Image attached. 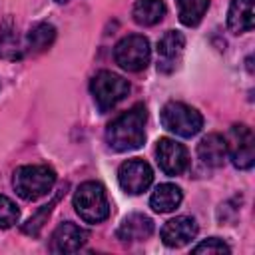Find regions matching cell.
<instances>
[{
  "mask_svg": "<svg viewBox=\"0 0 255 255\" xmlns=\"http://www.w3.org/2000/svg\"><path fill=\"white\" fill-rule=\"evenodd\" d=\"M145 122L147 110L143 104H135L114 122H110L106 129V141L114 151H131L143 145L145 139Z\"/></svg>",
  "mask_w": 255,
  "mask_h": 255,
  "instance_id": "6da1fadb",
  "label": "cell"
},
{
  "mask_svg": "<svg viewBox=\"0 0 255 255\" xmlns=\"http://www.w3.org/2000/svg\"><path fill=\"white\" fill-rule=\"evenodd\" d=\"M56 183V171L48 165H22L14 171L12 185L24 201H36L50 193Z\"/></svg>",
  "mask_w": 255,
  "mask_h": 255,
  "instance_id": "7a4b0ae2",
  "label": "cell"
},
{
  "mask_svg": "<svg viewBox=\"0 0 255 255\" xmlns=\"http://www.w3.org/2000/svg\"><path fill=\"white\" fill-rule=\"evenodd\" d=\"M74 207L86 223H102L110 215L108 195L102 183L84 181L74 193Z\"/></svg>",
  "mask_w": 255,
  "mask_h": 255,
  "instance_id": "3957f363",
  "label": "cell"
},
{
  "mask_svg": "<svg viewBox=\"0 0 255 255\" xmlns=\"http://www.w3.org/2000/svg\"><path fill=\"white\" fill-rule=\"evenodd\" d=\"M161 126L179 137H193L201 129L203 118L195 108L183 102H167L161 108Z\"/></svg>",
  "mask_w": 255,
  "mask_h": 255,
  "instance_id": "277c9868",
  "label": "cell"
},
{
  "mask_svg": "<svg viewBox=\"0 0 255 255\" xmlns=\"http://www.w3.org/2000/svg\"><path fill=\"white\" fill-rule=\"evenodd\" d=\"M90 92H92L100 112H110L129 94V82L114 72L102 70L94 76V80L90 84Z\"/></svg>",
  "mask_w": 255,
  "mask_h": 255,
  "instance_id": "5b68a950",
  "label": "cell"
},
{
  "mask_svg": "<svg viewBox=\"0 0 255 255\" xmlns=\"http://www.w3.org/2000/svg\"><path fill=\"white\" fill-rule=\"evenodd\" d=\"M149 42L141 34H129L122 38L114 48L116 64L126 72H141L149 64Z\"/></svg>",
  "mask_w": 255,
  "mask_h": 255,
  "instance_id": "8992f818",
  "label": "cell"
},
{
  "mask_svg": "<svg viewBox=\"0 0 255 255\" xmlns=\"http://www.w3.org/2000/svg\"><path fill=\"white\" fill-rule=\"evenodd\" d=\"M227 153L237 169H251L255 163V137L249 126L235 124L225 135Z\"/></svg>",
  "mask_w": 255,
  "mask_h": 255,
  "instance_id": "52a82bcc",
  "label": "cell"
},
{
  "mask_svg": "<svg viewBox=\"0 0 255 255\" xmlns=\"http://www.w3.org/2000/svg\"><path fill=\"white\" fill-rule=\"evenodd\" d=\"M118 181L122 185V189L129 195H139L143 193L151 181H153V171L149 167L147 161L139 159V157H133V159H128L120 165L118 169Z\"/></svg>",
  "mask_w": 255,
  "mask_h": 255,
  "instance_id": "ba28073f",
  "label": "cell"
},
{
  "mask_svg": "<svg viewBox=\"0 0 255 255\" xmlns=\"http://www.w3.org/2000/svg\"><path fill=\"white\" fill-rule=\"evenodd\" d=\"M155 157H157V165L165 175H179L185 171L189 157H187V149L185 145H181L179 141L171 139V137H161L155 145Z\"/></svg>",
  "mask_w": 255,
  "mask_h": 255,
  "instance_id": "9c48e42d",
  "label": "cell"
},
{
  "mask_svg": "<svg viewBox=\"0 0 255 255\" xmlns=\"http://www.w3.org/2000/svg\"><path fill=\"white\" fill-rule=\"evenodd\" d=\"M88 237H90V233L86 229H82L80 225H76L72 221H64L52 233L50 249L54 253H76L86 245Z\"/></svg>",
  "mask_w": 255,
  "mask_h": 255,
  "instance_id": "30bf717a",
  "label": "cell"
},
{
  "mask_svg": "<svg viewBox=\"0 0 255 255\" xmlns=\"http://www.w3.org/2000/svg\"><path fill=\"white\" fill-rule=\"evenodd\" d=\"M185 48V38L177 30H167L157 42V70L171 72L175 70Z\"/></svg>",
  "mask_w": 255,
  "mask_h": 255,
  "instance_id": "8fae6325",
  "label": "cell"
},
{
  "mask_svg": "<svg viewBox=\"0 0 255 255\" xmlns=\"http://www.w3.org/2000/svg\"><path fill=\"white\" fill-rule=\"evenodd\" d=\"M197 235V223L189 215H179L169 219L161 227V241L167 247H183Z\"/></svg>",
  "mask_w": 255,
  "mask_h": 255,
  "instance_id": "7c38bea8",
  "label": "cell"
},
{
  "mask_svg": "<svg viewBox=\"0 0 255 255\" xmlns=\"http://www.w3.org/2000/svg\"><path fill=\"white\" fill-rule=\"evenodd\" d=\"M253 4L255 0H231L227 10V26L233 34H245L253 30L255 26Z\"/></svg>",
  "mask_w": 255,
  "mask_h": 255,
  "instance_id": "4fadbf2b",
  "label": "cell"
},
{
  "mask_svg": "<svg viewBox=\"0 0 255 255\" xmlns=\"http://www.w3.org/2000/svg\"><path fill=\"white\" fill-rule=\"evenodd\" d=\"M153 233V221L151 217L143 213H131L128 215L120 227H118V239L122 241H143Z\"/></svg>",
  "mask_w": 255,
  "mask_h": 255,
  "instance_id": "5bb4252c",
  "label": "cell"
},
{
  "mask_svg": "<svg viewBox=\"0 0 255 255\" xmlns=\"http://www.w3.org/2000/svg\"><path fill=\"white\" fill-rule=\"evenodd\" d=\"M199 159L209 167H221L227 157V143L221 133H207L197 143Z\"/></svg>",
  "mask_w": 255,
  "mask_h": 255,
  "instance_id": "9a60e30c",
  "label": "cell"
},
{
  "mask_svg": "<svg viewBox=\"0 0 255 255\" xmlns=\"http://www.w3.org/2000/svg\"><path fill=\"white\" fill-rule=\"evenodd\" d=\"M181 199H183V193H181V189L177 185H173V183H161V185H157L153 189V193L149 197V205L157 213H169V211H173V209L179 207Z\"/></svg>",
  "mask_w": 255,
  "mask_h": 255,
  "instance_id": "2e32d148",
  "label": "cell"
},
{
  "mask_svg": "<svg viewBox=\"0 0 255 255\" xmlns=\"http://www.w3.org/2000/svg\"><path fill=\"white\" fill-rule=\"evenodd\" d=\"M131 16L139 26H153L165 16L163 0H137L133 4Z\"/></svg>",
  "mask_w": 255,
  "mask_h": 255,
  "instance_id": "e0dca14e",
  "label": "cell"
},
{
  "mask_svg": "<svg viewBox=\"0 0 255 255\" xmlns=\"http://www.w3.org/2000/svg\"><path fill=\"white\" fill-rule=\"evenodd\" d=\"M54 38H56V28L48 22H38L30 28V32L26 36V48L34 54L44 52L46 48L52 46Z\"/></svg>",
  "mask_w": 255,
  "mask_h": 255,
  "instance_id": "ac0fdd59",
  "label": "cell"
},
{
  "mask_svg": "<svg viewBox=\"0 0 255 255\" xmlns=\"http://www.w3.org/2000/svg\"><path fill=\"white\" fill-rule=\"evenodd\" d=\"M183 26H197L209 8V0H175Z\"/></svg>",
  "mask_w": 255,
  "mask_h": 255,
  "instance_id": "d6986e66",
  "label": "cell"
},
{
  "mask_svg": "<svg viewBox=\"0 0 255 255\" xmlns=\"http://www.w3.org/2000/svg\"><path fill=\"white\" fill-rule=\"evenodd\" d=\"M24 54V48L20 44V38L14 28L4 26L0 30V58L2 60H20Z\"/></svg>",
  "mask_w": 255,
  "mask_h": 255,
  "instance_id": "ffe728a7",
  "label": "cell"
},
{
  "mask_svg": "<svg viewBox=\"0 0 255 255\" xmlns=\"http://www.w3.org/2000/svg\"><path fill=\"white\" fill-rule=\"evenodd\" d=\"M18 219H20V209L16 207V203L10 197L0 195V229L12 227L14 223H18Z\"/></svg>",
  "mask_w": 255,
  "mask_h": 255,
  "instance_id": "44dd1931",
  "label": "cell"
},
{
  "mask_svg": "<svg viewBox=\"0 0 255 255\" xmlns=\"http://www.w3.org/2000/svg\"><path fill=\"white\" fill-rule=\"evenodd\" d=\"M58 197H60V195H58ZM58 197H54L48 205H42V207H40V211H38L34 217H30V219H28V223L22 227V231H24V233H28V235H32V237H36V235L40 233V229H42V225H44L46 217L50 215V211H52L54 203L58 201Z\"/></svg>",
  "mask_w": 255,
  "mask_h": 255,
  "instance_id": "7402d4cb",
  "label": "cell"
},
{
  "mask_svg": "<svg viewBox=\"0 0 255 255\" xmlns=\"http://www.w3.org/2000/svg\"><path fill=\"white\" fill-rule=\"evenodd\" d=\"M191 251H193V253H217V255H219V253H229L231 249H229V245H227L225 241H221L219 237H209V239L197 243Z\"/></svg>",
  "mask_w": 255,
  "mask_h": 255,
  "instance_id": "603a6c76",
  "label": "cell"
},
{
  "mask_svg": "<svg viewBox=\"0 0 255 255\" xmlns=\"http://www.w3.org/2000/svg\"><path fill=\"white\" fill-rule=\"evenodd\" d=\"M54 2H58V4H66L68 0H54Z\"/></svg>",
  "mask_w": 255,
  "mask_h": 255,
  "instance_id": "cb8c5ba5",
  "label": "cell"
}]
</instances>
